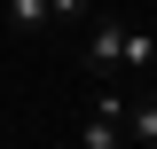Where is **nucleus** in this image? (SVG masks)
I'll use <instances>...</instances> for the list:
<instances>
[{
  "label": "nucleus",
  "instance_id": "nucleus-1",
  "mask_svg": "<svg viewBox=\"0 0 157 149\" xmlns=\"http://www.w3.org/2000/svg\"><path fill=\"white\" fill-rule=\"evenodd\" d=\"M78 149H126V86L118 78H102L94 110L78 118Z\"/></svg>",
  "mask_w": 157,
  "mask_h": 149
},
{
  "label": "nucleus",
  "instance_id": "nucleus-5",
  "mask_svg": "<svg viewBox=\"0 0 157 149\" xmlns=\"http://www.w3.org/2000/svg\"><path fill=\"white\" fill-rule=\"evenodd\" d=\"M94 16V0H47V24H86Z\"/></svg>",
  "mask_w": 157,
  "mask_h": 149
},
{
  "label": "nucleus",
  "instance_id": "nucleus-3",
  "mask_svg": "<svg viewBox=\"0 0 157 149\" xmlns=\"http://www.w3.org/2000/svg\"><path fill=\"white\" fill-rule=\"evenodd\" d=\"M118 47H126V24H86V71L118 78Z\"/></svg>",
  "mask_w": 157,
  "mask_h": 149
},
{
  "label": "nucleus",
  "instance_id": "nucleus-4",
  "mask_svg": "<svg viewBox=\"0 0 157 149\" xmlns=\"http://www.w3.org/2000/svg\"><path fill=\"white\" fill-rule=\"evenodd\" d=\"M0 16H8V32H39L47 24V0H0Z\"/></svg>",
  "mask_w": 157,
  "mask_h": 149
},
{
  "label": "nucleus",
  "instance_id": "nucleus-2",
  "mask_svg": "<svg viewBox=\"0 0 157 149\" xmlns=\"http://www.w3.org/2000/svg\"><path fill=\"white\" fill-rule=\"evenodd\" d=\"M126 149H157V78L126 86Z\"/></svg>",
  "mask_w": 157,
  "mask_h": 149
}]
</instances>
